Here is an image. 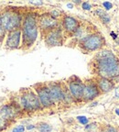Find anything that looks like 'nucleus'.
Here are the masks:
<instances>
[{
  "label": "nucleus",
  "instance_id": "obj_8",
  "mask_svg": "<svg viewBox=\"0 0 119 132\" xmlns=\"http://www.w3.org/2000/svg\"><path fill=\"white\" fill-rule=\"evenodd\" d=\"M38 25H39V29H40L43 35L60 26L58 19L52 18L49 13H44L38 16Z\"/></svg>",
  "mask_w": 119,
  "mask_h": 132
},
{
  "label": "nucleus",
  "instance_id": "obj_32",
  "mask_svg": "<svg viewBox=\"0 0 119 132\" xmlns=\"http://www.w3.org/2000/svg\"><path fill=\"white\" fill-rule=\"evenodd\" d=\"M118 128H119V127H118Z\"/></svg>",
  "mask_w": 119,
  "mask_h": 132
},
{
  "label": "nucleus",
  "instance_id": "obj_20",
  "mask_svg": "<svg viewBox=\"0 0 119 132\" xmlns=\"http://www.w3.org/2000/svg\"><path fill=\"white\" fill-rule=\"evenodd\" d=\"M9 124H10L9 121L0 118V132L4 131L6 128H7V127L9 126Z\"/></svg>",
  "mask_w": 119,
  "mask_h": 132
},
{
  "label": "nucleus",
  "instance_id": "obj_11",
  "mask_svg": "<svg viewBox=\"0 0 119 132\" xmlns=\"http://www.w3.org/2000/svg\"><path fill=\"white\" fill-rule=\"evenodd\" d=\"M49 86V92L52 94V96L55 103L64 104L65 100V88L66 85H63L61 82H50L47 84Z\"/></svg>",
  "mask_w": 119,
  "mask_h": 132
},
{
  "label": "nucleus",
  "instance_id": "obj_31",
  "mask_svg": "<svg viewBox=\"0 0 119 132\" xmlns=\"http://www.w3.org/2000/svg\"><path fill=\"white\" fill-rule=\"evenodd\" d=\"M73 3H75V4H81V1H78V0H76V1H73Z\"/></svg>",
  "mask_w": 119,
  "mask_h": 132
},
{
  "label": "nucleus",
  "instance_id": "obj_22",
  "mask_svg": "<svg viewBox=\"0 0 119 132\" xmlns=\"http://www.w3.org/2000/svg\"><path fill=\"white\" fill-rule=\"evenodd\" d=\"M6 30L2 25V19H1V14H0V40H2L6 37Z\"/></svg>",
  "mask_w": 119,
  "mask_h": 132
},
{
  "label": "nucleus",
  "instance_id": "obj_5",
  "mask_svg": "<svg viewBox=\"0 0 119 132\" xmlns=\"http://www.w3.org/2000/svg\"><path fill=\"white\" fill-rule=\"evenodd\" d=\"M2 25L6 32H10L18 29H21L23 16L19 11L14 9H6L1 14Z\"/></svg>",
  "mask_w": 119,
  "mask_h": 132
},
{
  "label": "nucleus",
  "instance_id": "obj_2",
  "mask_svg": "<svg viewBox=\"0 0 119 132\" xmlns=\"http://www.w3.org/2000/svg\"><path fill=\"white\" fill-rule=\"evenodd\" d=\"M37 14L29 12L23 16L21 33H22V49L29 50L34 45L39 35Z\"/></svg>",
  "mask_w": 119,
  "mask_h": 132
},
{
  "label": "nucleus",
  "instance_id": "obj_10",
  "mask_svg": "<svg viewBox=\"0 0 119 132\" xmlns=\"http://www.w3.org/2000/svg\"><path fill=\"white\" fill-rule=\"evenodd\" d=\"M45 39V44L48 47H57L62 46L63 44V29L61 26H59L56 29H52L47 34L44 35Z\"/></svg>",
  "mask_w": 119,
  "mask_h": 132
},
{
  "label": "nucleus",
  "instance_id": "obj_28",
  "mask_svg": "<svg viewBox=\"0 0 119 132\" xmlns=\"http://www.w3.org/2000/svg\"><path fill=\"white\" fill-rule=\"evenodd\" d=\"M37 128V126L36 125H32V124H30V125H28L27 127H26V129L27 130H31V129H34V128Z\"/></svg>",
  "mask_w": 119,
  "mask_h": 132
},
{
  "label": "nucleus",
  "instance_id": "obj_6",
  "mask_svg": "<svg viewBox=\"0 0 119 132\" xmlns=\"http://www.w3.org/2000/svg\"><path fill=\"white\" fill-rule=\"evenodd\" d=\"M34 88L43 108H52L55 106L56 103L52 98L47 84H37L34 85Z\"/></svg>",
  "mask_w": 119,
  "mask_h": 132
},
{
  "label": "nucleus",
  "instance_id": "obj_30",
  "mask_svg": "<svg viewBox=\"0 0 119 132\" xmlns=\"http://www.w3.org/2000/svg\"><path fill=\"white\" fill-rule=\"evenodd\" d=\"M115 114L119 117V108H116V109L115 110Z\"/></svg>",
  "mask_w": 119,
  "mask_h": 132
},
{
  "label": "nucleus",
  "instance_id": "obj_14",
  "mask_svg": "<svg viewBox=\"0 0 119 132\" xmlns=\"http://www.w3.org/2000/svg\"><path fill=\"white\" fill-rule=\"evenodd\" d=\"M81 22L74 16L66 15L63 16L62 19V28L63 29V32H65L67 35H70L72 37L74 33L77 31Z\"/></svg>",
  "mask_w": 119,
  "mask_h": 132
},
{
  "label": "nucleus",
  "instance_id": "obj_21",
  "mask_svg": "<svg viewBox=\"0 0 119 132\" xmlns=\"http://www.w3.org/2000/svg\"><path fill=\"white\" fill-rule=\"evenodd\" d=\"M76 119L78 120V122L82 125H84V126H86L87 124H89V118L85 116H78Z\"/></svg>",
  "mask_w": 119,
  "mask_h": 132
},
{
  "label": "nucleus",
  "instance_id": "obj_17",
  "mask_svg": "<svg viewBox=\"0 0 119 132\" xmlns=\"http://www.w3.org/2000/svg\"><path fill=\"white\" fill-rule=\"evenodd\" d=\"M37 129L39 132H52V126L49 125L47 122H39L37 125Z\"/></svg>",
  "mask_w": 119,
  "mask_h": 132
},
{
  "label": "nucleus",
  "instance_id": "obj_1",
  "mask_svg": "<svg viewBox=\"0 0 119 132\" xmlns=\"http://www.w3.org/2000/svg\"><path fill=\"white\" fill-rule=\"evenodd\" d=\"M94 66L98 77L114 80L119 77V59L109 50L97 52Z\"/></svg>",
  "mask_w": 119,
  "mask_h": 132
},
{
  "label": "nucleus",
  "instance_id": "obj_18",
  "mask_svg": "<svg viewBox=\"0 0 119 132\" xmlns=\"http://www.w3.org/2000/svg\"><path fill=\"white\" fill-rule=\"evenodd\" d=\"M99 132H119L117 130V128H115V127L111 126V125H105L103 126L100 128V131Z\"/></svg>",
  "mask_w": 119,
  "mask_h": 132
},
{
  "label": "nucleus",
  "instance_id": "obj_26",
  "mask_svg": "<svg viewBox=\"0 0 119 132\" xmlns=\"http://www.w3.org/2000/svg\"><path fill=\"white\" fill-rule=\"evenodd\" d=\"M103 6L106 10H110V9L113 7V4H112L111 2H104Z\"/></svg>",
  "mask_w": 119,
  "mask_h": 132
},
{
  "label": "nucleus",
  "instance_id": "obj_12",
  "mask_svg": "<svg viewBox=\"0 0 119 132\" xmlns=\"http://www.w3.org/2000/svg\"><path fill=\"white\" fill-rule=\"evenodd\" d=\"M101 92L96 85L95 81H87L84 82L83 93H82V101L89 102L100 95Z\"/></svg>",
  "mask_w": 119,
  "mask_h": 132
},
{
  "label": "nucleus",
  "instance_id": "obj_3",
  "mask_svg": "<svg viewBox=\"0 0 119 132\" xmlns=\"http://www.w3.org/2000/svg\"><path fill=\"white\" fill-rule=\"evenodd\" d=\"M19 105L25 112H36L43 108L39 99L34 90L26 88L21 90L19 96Z\"/></svg>",
  "mask_w": 119,
  "mask_h": 132
},
{
  "label": "nucleus",
  "instance_id": "obj_7",
  "mask_svg": "<svg viewBox=\"0 0 119 132\" xmlns=\"http://www.w3.org/2000/svg\"><path fill=\"white\" fill-rule=\"evenodd\" d=\"M67 87L74 101H82V93L84 88V82H82L79 77L72 76L67 82Z\"/></svg>",
  "mask_w": 119,
  "mask_h": 132
},
{
  "label": "nucleus",
  "instance_id": "obj_29",
  "mask_svg": "<svg viewBox=\"0 0 119 132\" xmlns=\"http://www.w3.org/2000/svg\"><path fill=\"white\" fill-rule=\"evenodd\" d=\"M67 6L69 8H71V9H72V8L73 7V5H72V3H69V4H67Z\"/></svg>",
  "mask_w": 119,
  "mask_h": 132
},
{
  "label": "nucleus",
  "instance_id": "obj_25",
  "mask_svg": "<svg viewBox=\"0 0 119 132\" xmlns=\"http://www.w3.org/2000/svg\"><path fill=\"white\" fill-rule=\"evenodd\" d=\"M82 9H84V10H91L92 5H91L89 2H83V3H82Z\"/></svg>",
  "mask_w": 119,
  "mask_h": 132
},
{
  "label": "nucleus",
  "instance_id": "obj_27",
  "mask_svg": "<svg viewBox=\"0 0 119 132\" xmlns=\"http://www.w3.org/2000/svg\"><path fill=\"white\" fill-rule=\"evenodd\" d=\"M115 96L119 99V85L115 87Z\"/></svg>",
  "mask_w": 119,
  "mask_h": 132
},
{
  "label": "nucleus",
  "instance_id": "obj_9",
  "mask_svg": "<svg viewBox=\"0 0 119 132\" xmlns=\"http://www.w3.org/2000/svg\"><path fill=\"white\" fill-rule=\"evenodd\" d=\"M21 110L20 105L16 103L5 104L0 106V118L11 122L19 117Z\"/></svg>",
  "mask_w": 119,
  "mask_h": 132
},
{
  "label": "nucleus",
  "instance_id": "obj_23",
  "mask_svg": "<svg viewBox=\"0 0 119 132\" xmlns=\"http://www.w3.org/2000/svg\"><path fill=\"white\" fill-rule=\"evenodd\" d=\"M25 130H26V127L24 125H18L12 128L11 132H25Z\"/></svg>",
  "mask_w": 119,
  "mask_h": 132
},
{
  "label": "nucleus",
  "instance_id": "obj_13",
  "mask_svg": "<svg viewBox=\"0 0 119 132\" xmlns=\"http://www.w3.org/2000/svg\"><path fill=\"white\" fill-rule=\"evenodd\" d=\"M22 39L21 29H18L6 33L5 47L7 50H16L20 47V41Z\"/></svg>",
  "mask_w": 119,
  "mask_h": 132
},
{
  "label": "nucleus",
  "instance_id": "obj_19",
  "mask_svg": "<svg viewBox=\"0 0 119 132\" xmlns=\"http://www.w3.org/2000/svg\"><path fill=\"white\" fill-rule=\"evenodd\" d=\"M84 129L86 130L87 132H96L98 129V126L96 123H91L87 124L86 126L84 127Z\"/></svg>",
  "mask_w": 119,
  "mask_h": 132
},
{
  "label": "nucleus",
  "instance_id": "obj_16",
  "mask_svg": "<svg viewBox=\"0 0 119 132\" xmlns=\"http://www.w3.org/2000/svg\"><path fill=\"white\" fill-rule=\"evenodd\" d=\"M95 14H96V16H99V19H101V21L104 24H108L110 22V20H111L109 15H107V13L105 11H104L103 9H101V8H97L95 10Z\"/></svg>",
  "mask_w": 119,
  "mask_h": 132
},
{
  "label": "nucleus",
  "instance_id": "obj_24",
  "mask_svg": "<svg viewBox=\"0 0 119 132\" xmlns=\"http://www.w3.org/2000/svg\"><path fill=\"white\" fill-rule=\"evenodd\" d=\"M49 14H50V16H52V18H54V19H58V18H60L61 16V12H60L59 10H57V9H54V10H52L50 12H49Z\"/></svg>",
  "mask_w": 119,
  "mask_h": 132
},
{
  "label": "nucleus",
  "instance_id": "obj_15",
  "mask_svg": "<svg viewBox=\"0 0 119 132\" xmlns=\"http://www.w3.org/2000/svg\"><path fill=\"white\" fill-rule=\"evenodd\" d=\"M95 82H96V85L98 86L99 90H100L101 94L108 93V92H111L113 89H115V85L113 80L102 78V77H97Z\"/></svg>",
  "mask_w": 119,
  "mask_h": 132
},
{
  "label": "nucleus",
  "instance_id": "obj_4",
  "mask_svg": "<svg viewBox=\"0 0 119 132\" xmlns=\"http://www.w3.org/2000/svg\"><path fill=\"white\" fill-rule=\"evenodd\" d=\"M79 48L84 52H92L105 45V39L100 32H92L78 42Z\"/></svg>",
  "mask_w": 119,
  "mask_h": 132
}]
</instances>
